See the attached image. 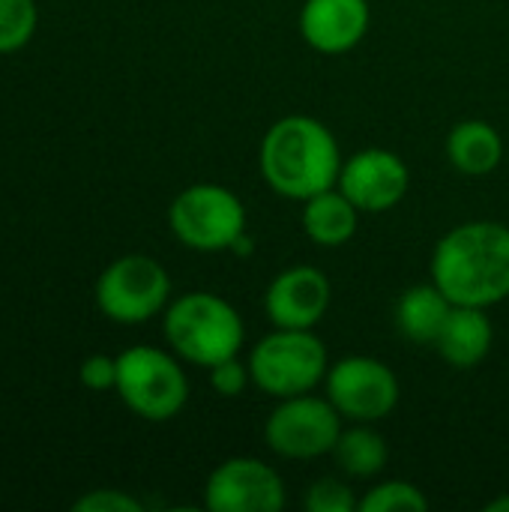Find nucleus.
I'll return each instance as SVG.
<instances>
[{
    "label": "nucleus",
    "instance_id": "11",
    "mask_svg": "<svg viewBox=\"0 0 509 512\" xmlns=\"http://www.w3.org/2000/svg\"><path fill=\"white\" fill-rule=\"evenodd\" d=\"M336 186L360 213H387L408 195L411 168L387 147H366L342 162Z\"/></svg>",
    "mask_w": 509,
    "mask_h": 512
},
{
    "label": "nucleus",
    "instance_id": "12",
    "mask_svg": "<svg viewBox=\"0 0 509 512\" xmlns=\"http://www.w3.org/2000/svg\"><path fill=\"white\" fill-rule=\"evenodd\" d=\"M330 279L312 264H294L273 276L264 291V312L273 327L315 330L330 309Z\"/></svg>",
    "mask_w": 509,
    "mask_h": 512
},
{
    "label": "nucleus",
    "instance_id": "8",
    "mask_svg": "<svg viewBox=\"0 0 509 512\" xmlns=\"http://www.w3.org/2000/svg\"><path fill=\"white\" fill-rule=\"evenodd\" d=\"M171 303V279L156 258L123 255L99 273L96 306L117 324H144Z\"/></svg>",
    "mask_w": 509,
    "mask_h": 512
},
{
    "label": "nucleus",
    "instance_id": "10",
    "mask_svg": "<svg viewBox=\"0 0 509 512\" xmlns=\"http://www.w3.org/2000/svg\"><path fill=\"white\" fill-rule=\"evenodd\" d=\"M285 498L279 471L255 456L225 459L204 486V507L210 512H279Z\"/></svg>",
    "mask_w": 509,
    "mask_h": 512
},
{
    "label": "nucleus",
    "instance_id": "15",
    "mask_svg": "<svg viewBox=\"0 0 509 512\" xmlns=\"http://www.w3.org/2000/svg\"><path fill=\"white\" fill-rule=\"evenodd\" d=\"M447 159L465 177H489L504 159V138L486 120H462L447 135Z\"/></svg>",
    "mask_w": 509,
    "mask_h": 512
},
{
    "label": "nucleus",
    "instance_id": "6",
    "mask_svg": "<svg viewBox=\"0 0 509 512\" xmlns=\"http://www.w3.org/2000/svg\"><path fill=\"white\" fill-rule=\"evenodd\" d=\"M168 225L183 246L213 255L240 243L246 234V207L228 186L195 183L171 201Z\"/></svg>",
    "mask_w": 509,
    "mask_h": 512
},
{
    "label": "nucleus",
    "instance_id": "3",
    "mask_svg": "<svg viewBox=\"0 0 509 512\" xmlns=\"http://www.w3.org/2000/svg\"><path fill=\"white\" fill-rule=\"evenodd\" d=\"M162 330L171 351L201 369L237 357L246 342L240 312L213 291H189L171 300L162 318Z\"/></svg>",
    "mask_w": 509,
    "mask_h": 512
},
{
    "label": "nucleus",
    "instance_id": "2",
    "mask_svg": "<svg viewBox=\"0 0 509 512\" xmlns=\"http://www.w3.org/2000/svg\"><path fill=\"white\" fill-rule=\"evenodd\" d=\"M342 150L336 135L309 114H288L276 120L258 150L264 183L291 201H306L333 189L342 171Z\"/></svg>",
    "mask_w": 509,
    "mask_h": 512
},
{
    "label": "nucleus",
    "instance_id": "14",
    "mask_svg": "<svg viewBox=\"0 0 509 512\" xmlns=\"http://www.w3.org/2000/svg\"><path fill=\"white\" fill-rule=\"evenodd\" d=\"M492 342H495V330L486 309L453 306L435 348L444 357V363H450L453 369H474L489 357Z\"/></svg>",
    "mask_w": 509,
    "mask_h": 512
},
{
    "label": "nucleus",
    "instance_id": "17",
    "mask_svg": "<svg viewBox=\"0 0 509 512\" xmlns=\"http://www.w3.org/2000/svg\"><path fill=\"white\" fill-rule=\"evenodd\" d=\"M450 312H453V303L435 282L414 285L396 303V327L408 342L435 348Z\"/></svg>",
    "mask_w": 509,
    "mask_h": 512
},
{
    "label": "nucleus",
    "instance_id": "18",
    "mask_svg": "<svg viewBox=\"0 0 509 512\" xmlns=\"http://www.w3.org/2000/svg\"><path fill=\"white\" fill-rule=\"evenodd\" d=\"M333 459L342 474L354 480H372L387 468L390 450L381 432L372 429V423H354L351 429H342Z\"/></svg>",
    "mask_w": 509,
    "mask_h": 512
},
{
    "label": "nucleus",
    "instance_id": "16",
    "mask_svg": "<svg viewBox=\"0 0 509 512\" xmlns=\"http://www.w3.org/2000/svg\"><path fill=\"white\" fill-rule=\"evenodd\" d=\"M300 222H303L306 237L315 246L339 249L357 234L360 210L339 192V186H333V189H324V192L303 201Z\"/></svg>",
    "mask_w": 509,
    "mask_h": 512
},
{
    "label": "nucleus",
    "instance_id": "22",
    "mask_svg": "<svg viewBox=\"0 0 509 512\" xmlns=\"http://www.w3.org/2000/svg\"><path fill=\"white\" fill-rule=\"evenodd\" d=\"M207 372H210V387H213V393H219V396H225V399L243 396L246 387L252 384L249 363H243L240 354H237V357H228V360H222V363H216V366H210Z\"/></svg>",
    "mask_w": 509,
    "mask_h": 512
},
{
    "label": "nucleus",
    "instance_id": "24",
    "mask_svg": "<svg viewBox=\"0 0 509 512\" xmlns=\"http://www.w3.org/2000/svg\"><path fill=\"white\" fill-rule=\"evenodd\" d=\"M75 512H141V501L120 489H96L75 501Z\"/></svg>",
    "mask_w": 509,
    "mask_h": 512
},
{
    "label": "nucleus",
    "instance_id": "19",
    "mask_svg": "<svg viewBox=\"0 0 509 512\" xmlns=\"http://www.w3.org/2000/svg\"><path fill=\"white\" fill-rule=\"evenodd\" d=\"M360 510L363 512H426L429 510V498L423 495V489H417L408 480H387L372 486L363 498H360Z\"/></svg>",
    "mask_w": 509,
    "mask_h": 512
},
{
    "label": "nucleus",
    "instance_id": "20",
    "mask_svg": "<svg viewBox=\"0 0 509 512\" xmlns=\"http://www.w3.org/2000/svg\"><path fill=\"white\" fill-rule=\"evenodd\" d=\"M36 0H0V54L24 48L36 33Z\"/></svg>",
    "mask_w": 509,
    "mask_h": 512
},
{
    "label": "nucleus",
    "instance_id": "23",
    "mask_svg": "<svg viewBox=\"0 0 509 512\" xmlns=\"http://www.w3.org/2000/svg\"><path fill=\"white\" fill-rule=\"evenodd\" d=\"M78 381H81L87 390H93V393L117 390V357L90 354V357L78 366Z\"/></svg>",
    "mask_w": 509,
    "mask_h": 512
},
{
    "label": "nucleus",
    "instance_id": "25",
    "mask_svg": "<svg viewBox=\"0 0 509 512\" xmlns=\"http://www.w3.org/2000/svg\"><path fill=\"white\" fill-rule=\"evenodd\" d=\"M486 512H509V495H501L492 504H486Z\"/></svg>",
    "mask_w": 509,
    "mask_h": 512
},
{
    "label": "nucleus",
    "instance_id": "5",
    "mask_svg": "<svg viewBox=\"0 0 509 512\" xmlns=\"http://www.w3.org/2000/svg\"><path fill=\"white\" fill-rule=\"evenodd\" d=\"M117 396L150 423L174 420L189 402V381L177 357L153 345H135L117 357Z\"/></svg>",
    "mask_w": 509,
    "mask_h": 512
},
{
    "label": "nucleus",
    "instance_id": "1",
    "mask_svg": "<svg viewBox=\"0 0 509 512\" xmlns=\"http://www.w3.org/2000/svg\"><path fill=\"white\" fill-rule=\"evenodd\" d=\"M432 282L453 306L492 309L509 297V225L477 219L450 228L432 252Z\"/></svg>",
    "mask_w": 509,
    "mask_h": 512
},
{
    "label": "nucleus",
    "instance_id": "4",
    "mask_svg": "<svg viewBox=\"0 0 509 512\" xmlns=\"http://www.w3.org/2000/svg\"><path fill=\"white\" fill-rule=\"evenodd\" d=\"M246 363L252 372V384L273 399L315 393L330 369L327 348L315 336V330L288 327H273V333L261 336L252 345Z\"/></svg>",
    "mask_w": 509,
    "mask_h": 512
},
{
    "label": "nucleus",
    "instance_id": "21",
    "mask_svg": "<svg viewBox=\"0 0 509 512\" xmlns=\"http://www.w3.org/2000/svg\"><path fill=\"white\" fill-rule=\"evenodd\" d=\"M303 507L306 512H354L360 510V498L339 477H321L306 489Z\"/></svg>",
    "mask_w": 509,
    "mask_h": 512
},
{
    "label": "nucleus",
    "instance_id": "7",
    "mask_svg": "<svg viewBox=\"0 0 509 512\" xmlns=\"http://www.w3.org/2000/svg\"><path fill=\"white\" fill-rule=\"evenodd\" d=\"M342 414L327 396L303 393L291 399H279L264 423L267 447L282 459H321L333 456L336 441L342 435Z\"/></svg>",
    "mask_w": 509,
    "mask_h": 512
},
{
    "label": "nucleus",
    "instance_id": "13",
    "mask_svg": "<svg viewBox=\"0 0 509 512\" xmlns=\"http://www.w3.org/2000/svg\"><path fill=\"white\" fill-rule=\"evenodd\" d=\"M369 0H306L300 6V36L318 54H348L369 33Z\"/></svg>",
    "mask_w": 509,
    "mask_h": 512
},
{
    "label": "nucleus",
    "instance_id": "9",
    "mask_svg": "<svg viewBox=\"0 0 509 512\" xmlns=\"http://www.w3.org/2000/svg\"><path fill=\"white\" fill-rule=\"evenodd\" d=\"M327 399L348 423H381L399 405V378L396 372L378 360L351 354L330 363L324 378Z\"/></svg>",
    "mask_w": 509,
    "mask_h": 512
}]
</instances>
